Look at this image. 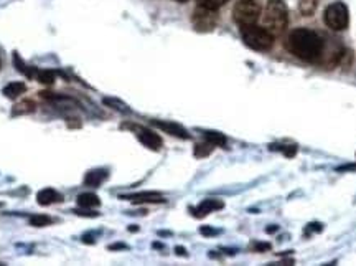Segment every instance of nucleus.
Returning a JSON list of instances; mask_svg holds the SVG:
<instances>
[{"label": "nucleus", "mask_w": 356, "mask_h": 266, "mask_svg": "<svg viewBox=\"0 0 356 266\" xmlns=\"http://www.w3.org/2000/svg\"><path fill=\"white\" fill-rule=\"evenodd\" d=\"M286 47L293 56L307 63H317L325 52L323 38L309 29H293L289 33Z\"/></svg>", "instance_id": "1"}, {"label": "nucleus", "mask_w": 356, "mask_h": 266, "mask_svg": "<svg viewBox=\"0 0 356 266\" xmlns=\"http://www.w3.org/2000/svg\"><path fill=\"white\" fill-rule=\"evenodd\" d=\"M262 26L274 37H279L286 32L289 24V12L282 0H269L262 10Z\"/></svg>", "instance_id": "2"}, {"label": "nucleus", "mask_w": 356, "mask_h": 266, "mask_svg": "<svg viewBox=\"0 0 356 266\" xmlns=\"http://www.w3.org/2000/svg\"><path fill=\"white\" fill-rule=\"evenodd\" d=\"M241 30V37L243 42L251 48V50L256 52H267L270 50L274 45V35L269 33L262 25H243L239 26Z\"/></svg>", "instance_id": "3"}, {"label": "nucleus", "mask_w": 356, "mask_h": 266, "mask_svg": "<svg viewBox=\"0 0 356 266\" xmlns=\"http://www.w3.org/2000/svg\"><path fill=\"white\" fill-rule=\"evenodd\" d=\"M262 13V0H238L233 8V19L239 26L256 24Z\"/></svg>", "instance_id": "4"}, {"label": "nucleus", "mask_w": 356, "mask_h": 266, "mask_svg": "<svg viewBox=\"0 0 356 266\" xmlns=\"http://www.w3.org/2000/svg\"><path fill=\"white\" fill-rule=\"evenodd\" d=\"M323 17L327 26H330L335 32H341V30H345L350 24L348 7H346L343 2H335L332 3V6H328Z\"/></svg>", "instance_id": "5"}, {"label": "nucleus", "mask_w": 356, "mask_h": 266, "mask_svg": "<svg viewBox=\"0 0 356 266\" xmlns=\"http://www.w3.org/2000/svg\"><path fill=\"white\" fill-rule=\"evenodd\" d=\"M193 25L198 32H211L218 24V13L216 10H211V8L200 7L193 12Z\"/></svg>", "instance_id": "6"}, {"label": "nucleus", "mask_w": 356, "mask_h": 266, "mask_svg": "<svg viewBox=\"0 0 356 266\" xmlns=\"http://www.w3.org/2000/svg\"><path fill=\"white\" fill-rule=\"evenodd\" d=\"M136 131H137V137H139V141L145 146V148L152 150L162 149V144H163L162 139H160V136L155 134L154 131L145 130V127H136Z\"/></svg>", "instance_id": "7"}, {"label": "nucleus", "mask_w": 356, "mask_h": 266, "mask_svg": "<svg viewBox=\"0 0 356 266\" xmlns=\"http://www.w3.org/2000/svg\"><path fill=\"white\" fill-rule=\"evenodd\" d=\"M222 207H225V203L220 198H204L197 208H193V215L198 217V219H203V217L211 214V212L220 210Z\"/></svg>", "instance_id": "8"}, {"label": "nucleus", "mask_w": 356, "mask_h": 266, "mask_svg": "<svg viewBox=\"0 0 356 266\" xmlns=\"http://www.w3.org/2000/svg\"><path fill=\"white\" fill-rule=\"evenodd\" d=\"M121 198H124V201H131L134 203L165 202V198L162 197V194H157V192H140V194H132V195H122Z\"/></svg>", "instance_id": "9"}, {"label": "nucleus", "mask_w": 356, "mask_h": 266, "mask_svg": "<svg viewBox=\"0 0 356 266\" xmlns=\"http://www.w3.org/2000/svg\"><path fill=\"white\" fill-rule=\"evenodd\" d=\"M61 201H63V195H61L60 192H56L55 189H43V190H40L37 195V202L43 207L53 205V203H58Z\"/></svg>", "instance_id": "10"}, {"label": "nucleus", "mask_w": 356, "mask_h": 266, "mask_svg": "<svg viewBox=\"0 0 356 266\" xmlns=\"http://www.w3.org/2000/svg\"><path fill=\"white\" fill-rule=\"evenodd\" d=\"M154 124L157 127H160L162 131L168 132V134L172 136H177L180 137V139H188L190 134L186 132L185 127H181L180 124H175V123H167V121H154Z\"/></svg>", "instance_id": "11"}, {"label": "nucleus", "mask_w": 356, "mask_h": 266, "mask_svg": "<svg viewBox=\"0 0 356 266\" xmlns=\"http://www.w3.org/2000/svg\"><path fill=\"white\" fill-rule=\"evenodd\" d=\"M106 179H108V171L95 169L88 172L86 177H84V184H86L88 187H99Z\"/></svg>", "instance_id": "12"}, {"label": "nucleus", "mask_w": 356, "mask_h": 266, "mask_svg": "<svg viewBox=\"0 0 356 266\" xmlns=\"http://www.w3.org/2000/svg\"><path fill=\"white\" fill-rule=\"evenodd\" d=\"M78 205L81 208H95V207H99L101 205V201L99 197H97L96 194H81L78 197Z\"/></svg>", "instance_id": "13"}, {"label": "nucleus", "mask_w": 356, "mask_h": 266, "mask_svg": "<svg viewBox=\"0 0 356 266\" xmlns=\"http://www.w3.org/2000/svg\"><path fill=\"white\" fill-rule=\"evenodd\" d=\"M25 91H26V86L24 85V83L13 81V83H10V85H7L6 88H3V96L10 97V100H15V97L24 95Z\"/></svg>", "instance_id": "14"}, {"label": "nucleus", "mask_w": 356, "mask_h": 266, "mask_svg": "<svg viewBox=\"0 0 356 266\" xmlns=\"http://www.w3.org/2000/svg\"><path fill=\"white\" fill-rule=\"evenodd\" d=\"M318 7V0H299V10L304 17L314 15Z\"/></svg>", "instance_id": "15"}, {"label": "nucleus", "mask_w": 356, "mask_h": 266, "mask_svg": "<svg viewBox=\"0 0 356 266\" xmlns=\"http://www.w3.org/2000/svg\"><path fill=\"white\" fill-rule=\"evenodd\" d=\"M40 83H44V85H51L55 81V72H50V70H37V77Z\"/></svg>", "instance_id": "16"}, {"label": "nucleus", "mask_w": 356, "mask_h": 266, "mask_svg": "<svg viewBox=\"0 0 356 266\" xmlns=\"http://www.w3.org/2000/svg\"><path fill=\"white\" fill-rule=\"evenodd\" d=\"M32 111H35V106H33L32 101H24V103H19V104L13 106L12 114H13V116H17V114L32 113Z\"/></svg>", "instance_id": "17"}, {"label": "nucleus", "mask_w": 356, "mask_h": 266, "mask_svg": "<svg viewBox=\"0 0 356 266\" xmlns=\"http://www.w3.org/2000/svg\"><path fill=\"white\" fill-rule=\"evenodd\" d=\"M213 149H215V144H211L210 141H207V143H203V144H197L195 146V156L204 157V156H208Z\"/></svg>", "instance_id": "18"}, {"label": "nucleus", "mask_w": 356, "mask_h": 266, "mask_svg": "<svg viewBox=\"0 0 356 266\" xmlns=\"http://www.w3.org/2000/svg\"><path fill=\"white\" fill-rule=\"evenodd\" d=\"M204 137H207V141H210V143L215 144V146H225L226 144L225 136L220 134V132L207 131V132H204Z\"/></svg>", "instance_id": "19"}, {"label": "nucleus", "mask_w": 356, "mask_h": 266, "mask_svg": "<svg viewBox=\"0 0 356 266\" xmlns=\"http://www.w3.org/2000/svg\"><path fill=\"white\" fill-rule=\"evenodd\" d=\"M200 7H204V8H211V10H218V8L225 6L228 0H197Z\"/></svg>", "instance_id": "20"}, {"label": "nucleus", "mask_w": 356, "mask_h": 266, "mask_svg": "<svg viewBox=\"0 0 356 266\" xmlns=\"http://www.w3.org/2000/svg\"><path fill=\"white\" fill-rule=\"evenodd\" d=\"M51 219L47 215H35L30 219V225H33V227H48V225H51Z\"/></svg>", "instance_id": "21"}, {"label": "nucleus", "mask_w": 356, "mask_h": 266, "mask_svg": "<svg viewBox=\"0 0 356 266\" xmlns=\"http://www.w3.org/2000/svg\"><path fill=\"white\" fill-rule=\"evenodd\" d=\"M270 149H274V150H282L284 154H286L287 157H292L293 154L297 152V148L296 146H284V144H273L270 146Z\"/></svg>", "instance_id": "22"}, {"label": "nucleus", "mask_w": 356, "mask_h": 266, "mask_svg": "<svg viewBox=\"0 0 356 266\" xmlns=\"http://www.w3.org/2000/svg\"><path fill=\"white\" fill-rule=\"evenodd\" d=\"M104 103L106 104H113L111 106V108H115V109H119V111H122V113H127L129 111V108H126V104H122V103H119V101H114V100H104Z\"/></svg>", "instance_id": "23"}, {"label": "nucleus", "mask_w": 356, "mask_h": 266, "mask_svg": "<svg viewBox=\"0 0 356 266\" xmlns=\"http://www.w3.org/2000/svg\"><path fill=\"white\" fill-rule=\"evenodd\" d=\"M202 233L203 235H215L218 232H216V230H211V228H202Z\"/></svg>", "instance_id": "24"}, {"label": "nucleus", "mask_w": 356, "mask_h": 266, "mask_svg": "<svg viewBox=\"0 0 356 266\" xmlns=\"http://www.w3.org/2000/svg\"><path fill=\"white\" fill-rule=\"evenodd\" d=\"M338 171H356V166H345V167H340Z\"/></svg>", "instance_id": "25"}, {"label": "nucleus", "mask_w": 356, "mask_h": 266, "mask_svg": "<svg viewBox=\"0 0 356 266\" xmlns=\"http://www.w3.org/2000/svg\"><path fill=\"white\" fill-rule=\"evenodd\" d=\"M177 2H186V0H177Z\"/></svg>", "instance_id": "26"}, {"label": "nucleus", "mask_w": 356, "mask_h": 266, "mask_svg": "<svg viewBox=\"0 0 356 266\" xmlns=\"http://www.w3.org/2000/svg\"><path fill=\"white\" fill-rule=\"evenodd\" d=\"M0 266H3V265H2V263H0Z\"/></svg>", "instance_id": "27"}, {"label": "nucleus", "mask_w": 356, "mask_h": 266, "mask_svg": "<svg viewBox=\"0 0 356 266\" xmlns=\"http://www.w3.org/2000/svg\"><path fill=\"white\" fill-rule=\"evenodd\" d=\"M0 207H2V203H0Z\"/></svg>", "instance_id": "28"}]
</instances>
